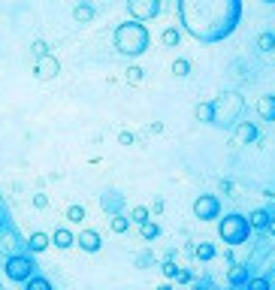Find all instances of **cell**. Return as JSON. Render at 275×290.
Segmentation results:
<instances>
[{
    "instance_id": "obj_1",
    "label": "cell",
    "mask_w": 275,
    "mask_h": 290,
    "mask_svg": "<svg viewBox=\"0 0 275 290\" xmlns=\"http://www.w3.org/2000/svg\"><path fill=\"white\" fill-rule=\"evenodd\" d=\"M185 30L200 42H221L242 18V0H179Z\"/></svg>"
},
{
    "instance_id": "obj_2",
    "label": "cell",
    "mask_w": 275,
    "mask_h": 290,
    "mask_svg": "<svg viewBox=\"0 0 275 290\" xmlns=\"http://www.w3.org/2000/svg\"><path fill=\"white\" fill-rule=\"evenodd\" d=\"M115 48L121 54H133V57L142 54L148 48V30H145V24H139V21L118 24V30H115Z\"/></svg>"
},
{
    "instance_id": "obj_3",
    "label": "cell",
    "mask_w": 275,
    "mask_h": 290,
    "mask_svg": "<svg viewBox=\"0 0 275 290\" xmlns=\"http://www.w3.org/2000/svg\"><path fill=\"white\" fill-rule=\"evenodd\" d=\"M218 233H221V239H224L227 245H242V242L248 239V233H251V224H248V218H242V215H227V218L221 221Z\"/></svg>"
},
{
    "instance_id": "obj_4",
    "label": "cell",
    "mask_w": 275,
    "mask_h": 290,
    "mask_svg": "<svg viewBox=\"0 0 275 290\" xmlns=\"http://www.w3.org/2000/svg\"><path fill=\"white\" fill-rule=\"evenodd\" d=\"M212 106H215V121H233L245 109V100L230 91V94H221L218 100H212Z\"/></svg>"
},
{
    "instance_id": "obj_5",
    "label": "cell",
    "mask_w": 275,
    "mask_h": 290,
    "mask_svg": "<svg viewBox=\"0 0 275 290\" xmlns=\"http://www.w3.org/2000/svg\"><path fill=\"white\" fill-rule=\"evenodd\" d=\"M218 212H221L218 197L203 194V197H197V200H194V215H197L200 221H212V218H218Z\"/></svg>"
},
{
    "instance_id": "obj_6",
    "label": "cell",
    "mask_w": 275,
    "mask_h": 290,
    "mask_svg": "<svg viewBox=\"0 0 275 290\" xmlns=\"http://www.w3.org/2000/svg\"><path fill=\"white\" fill-rule=\"evenodd\" d=\"M127 9H130L133 21H148L160 12V0H127Z\"/></svg>"
},
{
    "instance_id": "obj_7",
    "label": "cell",
    "mask_w": 275,
    "mask_h": 290,
    "mask_svg": "<svg viewBox=\"0 0 275 290\" xmlns=\"http://www.w3.org/2000/svg\"><path fill=\"white\" fill-rule=\"evenodd\" d=\"M61 73V61L54 57V54H39L36 57V79H42V82H48V79H54Z\"/></svg>"
},
{
    "instance_id": "obj_8",
    "label": "cell",
    "mask_w": 275,
    "mask_h": 290,
    "mask_svg": "<svg viewBox=\"0 0 275 290\" xmlns=\"http://www.w3.org/2000/svg\"><path fill=\"white\" fill-rule=\"evenodd\" d=\"M30 260L27 257H9V263H6V275L12 278V281H24V278H30Z\"/></svg>"
},
{
    "instance_id": "obj_9",
    "label": "cell",
    "mask_w": 275,
    "mask_h": 290,
    "mask_svg": "<svg viewBox=\"0 0 275 290\" xmlns=\"http://www.w3.org/2000/svg\"><path fill=\"white\" fill-rule=\"evenodd\" d=\"M257 115L263 121H275V94H263L257 100Z\"/></svg>"
},
{
    "instance_id": "obj_10",
    "label": "cell",
    "mask_w": 275,
    "mask_h": 290,
    "mask_svg": "<svg viewBox=\"0 0 275 290\" xmlns=\"http://www.w3.org/2000/svg\"><path fill=\"white\" fill-rule=\"evenodd\" d=\"M236 139H239L242 145H251V142L257 139V127H254L251 121H239V127H236Z\"/></svg>"
},
{
    "instance_id": "obj_11",
    "label": "cell",
    "mask_w": 275,
    "mask_h": 290,
    "mask_svg": "<svg viewBox=\"0 0 275 290\" xmlns=\"http://www.w3.org/2000/svg\"><path fill=\"white\" fill-rule=\"evenodd\" d=\"M76 242H79V245H82L85 251H97V248H100V236H97L94 230H82Z\"/></svg>"
},
{
    "instance_id": "obj_12",
    "label": "cell",
    "mask_w": 275,
    "mask_h": 290,
    "mask_svg": "<svg viewBox=\"0 0 275 290\" xmlns=\"http://www.w3.org/2000/svg\"><path fill=\"white\" fill-rule=\"evenodd\" d=\"M194 115H197V121H203V124H215V106H212V100H209V103H200V106L194 109Z\"/></svg>"
},
{
    "instance_id": "obj_13",
    "label": "cell",
    "mask_w": 275,
    "mask_h": 290,
    "mask_svg": "<svg viewBox=\"0 0 275 290\" xmlns=\"http://www.w3.org/2000/svg\"><path fill=\"white\" fill-rule=\"evenodd\" d=\"M269 221H272V218H269V212H266V209H254V212H251V218H248V224H251V227H257V230H266V227H269Z\"/></svg>"
},
{
    "instance_id": "obj_14",
    "label": "cell",
    "mask_w": 275,
    "mask_h": 290,
    "mask_svg": "<svg viewBox=\"0 0 275 290\" xmlns=\"http://www.w3.org/2000/svg\"><path fill=\"white\" fill-rule=\"evenodd\" d=\"M160 42H163V45H170V48H176V45L182 42V33H179V27H167V30L160 33Z\"/></svg>"
},
{
    "instance_id": "obj_15",
    "label": "cell",
    "mask_w": 275,
    "mask_h": 290,
    "mask_svg": "<svg viewBox=\"0 0 275 290\" xmlns=\"http://www.w3.org/2000/svg\"><path fill=\"white\" fill-rule=\"evenodd\" d=\"M73 18H76V21H82V24H85V21H91V18H94V6L79 3V6L73 9Z\"/></svg>"
},
{
    "instance_id": "obj_16",
    "label": "cell",
    "mask_w": 275,
    "mask_h": 290,
    "mask_svg": "<svg viewBox=\"0 0 275 290\" xmlns=\"http://www.w3.org/2000/svg\"><path fill=\"white\" fill-rule=\"evenodd\" d=\"M173 76H179V79L191 76V61H188V57H176V61H173Z\"/></svg>"
},
{
    "instance_id": "obj_17",
    "label": "cell",
    "mask_w": 275,
    "mask_h": 290,
    "mask_svg": "<svg viewBox=\"0 0 275 290\" xmlns=\"http://www.w3.org/2000/svg\"><path fill=\"white\" fill-rule=\"evenodd\" d=\"M51 245H58V248H70V245H73V233H70V230H58V233L51 236Z\"/></svg>"
},
{
    "instance_id": "obj_18",
    "label": "cell",
    "mask_w": 275,
    "mask_h": 290,
    "mask_svg": "<svg viewBox=\"0 0 275 290\" xmlns=\"http://www.w3.org/2000/svg\"><path fill=\"white\" fill-rule=\"evenodd\" d=\"M227 278H230V284H245L248 281V266H233Z\"/></svg>"
},
{
    "instance_id": "obj_19",
    "label": "cell",
    "mask_w": 275,
    "mask_h": 290,
    "mask_svg": "<svg viewBox=\"0 0 275 290\" xmlns=\"http://www.w3.org/2000/svg\"><path fill=\"white\" fill-rule=\"evenodd\" d=\"M257 48H260V51H272V48H275V33L263 30V33L257 36Z\"/></svg>"
},
{
    "instance_id": "obj_20",
    "label": "cell",
    "mask_w": 275,
    "mask_h": 290,
    "mask_svg": "<svg viewBox=\"0 0 275 290\" xmlns=\"http://www.w3.org/2000/svg\"><path fill=\"white\" fill-rule=\"evenodd\" d=\"M48 242H51V239H48L45 233H33V236H30V248H33V251H45Z\"/></svg>"
},
{
    "instance_id": "obj_21",
    "label": "cell",
    "mask_w": 275,
    "mask_h": 290,
    "mask_svg": "<svg viewBox=\"0 0 275 290\" xmlns=\"http://www.w3.org/2000/svg\"><path fill=\"white\" fill-rule=\"evenodd\" d=\"M142 227V239H157L160 236V227L154 224V221H145V224H139Z\"/></svg>"
},
{
    "instance_id": "obj_22",
    "label": "cell",
    "mask_w": 275,
    "mask_h": 290,
    "mask_svg": "<svg viewBox=\"0 0 275 290\" xmlns=\"http://www.w3.org/2000/svg\"><path fill=\"white\" fill-rule=\"evenodd\" d=\"M142 76H145V70H142V67H127V82H130V85H139V82H142Z\"/></svg>"
},
{
    "instance_id": "obj_23",
    "label": "cell",
    "mask_w": 275,
    "mask_h": 290,
    "mask_svg": "<svg viewBox=\"0 0 275 290\" xmlns=\"http://www.w3.org/2000/svg\"><path fill=\"white\" fill-rule=\"evenodd\" d=\"M67 221H73V224L85 221V209H82V206H70V209H67Z\"/></svg>"
},
{
    "instance_id": "obj_24",
    "label": "cell",
    "mask_w": 275,
    "mask_h": 290,
    "mask_svg": "<svg viewBox=\"0 0 275 290\" xmlns=\"http://www.w3.org/2000/svg\"><path fill=\"white\" fill-rule=\"evenodd\" d=\"M130 221H133V224H145V221H148V209H145V206H136V209L130 212Z\"/></svg>"
},
{
    "instance_id": "obj_25",
    "label": "cell",
    "mask_w": 275,
    "mask_h": 290,
    "mask_svg": "<svg viewBox=\"0 0 275 290\" xmlns=\"http://www.w3.org/2000/svg\"><path fill=\"white\" fill-rule=\"evenodd\" d=\"M197 257H200V260H212V257H215V245H209V242L197 245Z\"/></svg>"
},
{
    "instance_id": "obj_26",
    "label": "cell",
    "mask_w": 275,
    "mask_h": 290,
    "mask_svg": "<svg viewBox=\"0 0 275 290\" xmlns=\"http://www.w3.org/2000/svg\"><path fill=\"white\" fill-rule=\"evenodd\" d=\"M127 227H130V218H121V215L112 218V230L115 233H127Z\"/></svg>"
},
{
    "instance_id": "obj_27",
    "label": "cell",
    "mask_w": 275,
    "mask_h": 290,
    "mask_svg": "<svg viewBox=\"0 0 275 290\" xmlns=\"http://www.w3.org/2000/svg\"><path fill=\"white\" fill-rule=\"evenodd\" d=\"M248 290H272V287H269L266 278H251V281H248Z\"/></svg>"
},
{
    "instance_id": "obj_28",
    "label": "cell",
    "mask_w": 275,
    "mask_h": 290,
    "mask_svg": "<svg viewBox=\"0 0 275 290\" xmlns=\"http://www.w3.org/2000/svg\"><path fill=\"white\" fill-rule=\"evenodd\" d=\"M27 290H51V287H48L45 278H30V281H27Z\"/></svg>"
},
{
    "instance_id": "obj_29",
    "label": "cell",
    "mask_w": 275,
    "mask_h": 290,
    "mask_svg": "<svg viewBox=\"0 0 275 290\" xmlns=\"http://www.w3.org/2000/svg\"><path fill=\"white\" fill-rule=\"evenodd\" d=\"M163 275H167V278H176V275H179V266H176L173 260H167V263H163Z\"/></svg>"
},
{
    "instance_id": "obj_30",
    "label": "cell",
    "mask_w": 275,
    "mask_h": 290,
    "mask_svg": "<svg viewBox=\"0 0 275 290\" xmlns=\"http://www.w3.org/2000/svg\"><path fill=\"white\" fill-rule=\"evenodd\" d=\"M118 142H121V145H133V133H127V130H124V133L118 136Z\"/></svg>"
},
{
    "instance_id": "obj_31",
    "label": "cell",
    "mask_w": 275,
    "mask_h": 290,
    "mask_svg": "<svg viewBox=\"0 0 275 290\" xmlns=\"http://www.w3.org/2000/svg\"><path fill=\"white\" fill-rule=\"evenodd\" d=\"M33 206H36V209H45V206H48V200H45L42 194H36V197H33Z\"/></svg>"
},
{
    "instance_id": "obj_32",
    "label": "cell",
    "mask_w": 275,
    "mask_h": 290,
    "mask_svg": "<svg viewBox=\"0 0 275 290\" xmlns=\"http://www.w3.org/2000/svg\"><path fill=\"white\" fill-rule=\"evenodd\" d=\"M33 54H36V57H39V54H45V42H39V39H36V42H33Z\"/></svg>"
},
{
    "instance_id": "obj_33",
    "label": "cell",
    "mask_w": 275,
    "mask_h": 290,
    "mask_svg": "<svg viewBox=\"0 0 275 290\" xmlns=\"http://www.w3.org/2000/svg\"><path fill=\"white\" fill-rule=\"evenodd\" d=\"M266 230H269V233L275 236V221H269V227H266Z\"/></svg>"
},
{
    "instance_id": "obj_34",
    "label": "cell",
    "mask_w": 275,
    "mask_h": 290,
    "mask_svg": "<svg viewBox=\"0 0 275 290\" xmlns=\"http://www.w3.org/2000/svg\"><path fill=\"white\" fill-rule=\"evenodd\" d=\"M157 290H173V287H170V284H160V287H157Z\"/></svg>"
},
{
    "instance_id": "obj_35",
    "label": "cell",
    "mask_w": 275,
    "mask_h": 290,
    "mask_svg": "<svg viewBox=\"0 0 275 290\" xmlns=\"http://www.w3.org/2000/svg\"><path fill=\"white\" fill-rule=\"evenodd\" d=\"M263 3H275V0H263Z\"/></svg>"
}]
</instances>
